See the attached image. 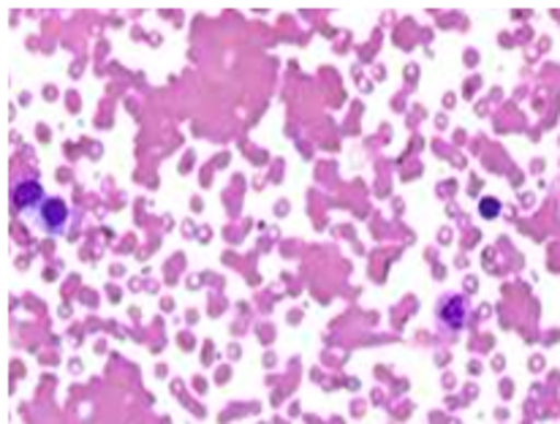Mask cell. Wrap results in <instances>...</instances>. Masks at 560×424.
I'll use <instances>...</instances> for the list:
<instances>
[{"label": "cell", "instance_id": "cell-1", "mask_svg": "<svg viewBox=\"0 0 560 424\" xmlns=\"http://www.w3.org/2000/svg\"><path fill=\"white\" fill-rule=\"evenodd\" d=\"M435 318H439V327L450 334H460L468 327L470 318V303L463 294H446L435 305Z\"/></svg>", "mask_w": 560, "mask_h": 424}, {"label": "cell", "instance_id": "cell-2", "mask_svg": "<svg viewBox=\"0 0 560 424\" xmlns=\"http://www.w3.org/2000/svg\"><path fill=\"white\" fill-rule=\"evenodd\" d=\"M69 221H71V212L66 208L63 199H49V197L47 202L36 210V215H33L36 228H42V232L47 234H63L66 228H69Z\"/></svg>", "mask_w": 560, "mask_h": 424}, {"label": "cell", "instance_id": "cell-3", "mask_svg": "<svg viewBox=\"0 0 560 424\" xmlns=\"http://www.w3.org/2000/svg\"><path fill=\"white\" fill-rule=\"evenodd\" d=\"M44 202H47V197H44L42 182L33 180V177H22V180H16L14 188H11V204H14V210L20 212V215L38 210Z\"/></svg>", "mask_w": 560, "mask_h": 424}]
</instances>
